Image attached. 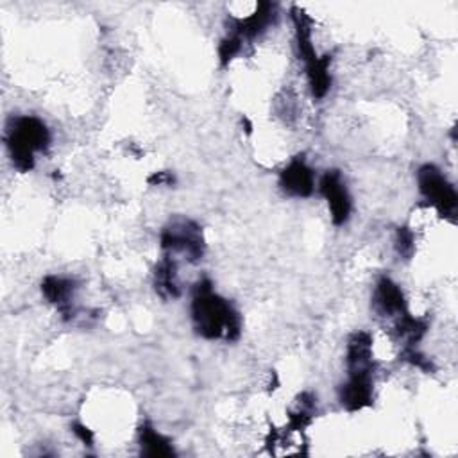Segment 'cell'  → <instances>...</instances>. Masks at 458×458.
<instances>
[{
	"instance_id": "1",
	"label": "cell",
	"mask_w": 458,
	"mask_h": 458,
	"mask_svg": "<svg viewBox=\"0 0 458 458\" xmlns=\"http://www.w3.org/2000/svg\"><path fill=\"white\" fill-rule=\"evenodd\" d=\"M192 320L195 331L208 340L224 338L233 342L242 331L241 313L227 299L213 292V285L208 280H201L193 288Z\"/></svg>"
},
{
	"instance_id": "2",
	"label": "cell",
	"mask_w": 458,
	"mask_h": 458,
	"mask_svg": "<svg viewBox=\"0 0 458 458\" xmlns=\"http://www.w3.org/2000/svg\"><path fill=\"white\" fill-rule=\"evenodd\" d=\"M6 144L13 165L20 172H29L35 167V154L47 151L51 133L36 117H19L8 126Z\"/></svg>"
},
{
	"instance_id": "3",
	"label": "cell",
	"mask_w": 458,
	"mask_h": 458,
	"mask_svg": "<svg viewBox=\"0 0 458 458\" xmlns=\"http://www.w3.org/2000/svg\"><path fill=\"white\" fill-rule=\"evenodd\" d=\"M162 249L169 257L179 253L188 262L197 264L204 257V239L201 225L188 218H178L170 222L162 233Z\"/></svg>"
},
{
	"instance_id": "4",
	"label": "cell",
	"mask_w": 458,
	"mask_h": 458,
	"mask_svg": "<svg viewBox=\"0 0 458 458\" xmlns=\"http://www.w3.org/2000/svg\"><path fill=\"white\" fill-rule=\"evenodd\" d=\"M417 183L424 199L435 206L442 217L454 218L458 206L456 190L435 165H422L417 172Z\"/></svg>"
},
{
	"instance_id": "5",
	"label": "cell",
	"mask_w": 458,
	"mask_h": 458,
	"mask_svg": "<svg viewBox=\"0 0 458 458\" xmlns=\"http://www.w3.org/2000/svg\"><path fill=\"white\" fill-rule=\"evenodd\" d=\"M320 193L328 201L331 220L335 225H344L350 220L351 215V195L346 188V183L342 179L338 170H328L320 178Z\"/></svg>"
},
{
	"instance_id": "6",
	"label": "cell",
	"mask_w": 458,
	"mask_h": 458,
	"mask_svg": "<svg viewBox=\"0 0 458 458\" xmlns=\"http://www.w3.org/2000/svg\"><path fill=\"white\" fill-rule=\"evenodd\" d=\"M373 375L351 373L346 385L340 389V403L348 412H359L373 405Z\"/></svg>"
},
{
	"instance_id": "7",
	"label": "cell",
	"mask_w": 458,
	"mask_h": 458,
	"mask_svg": "<svg viewBox=\"0 0 458 458\" xmlns=\"http://www.w3.org/2000/svg\"><path fill=\"white\" fill-rule=\"evenodd\" d=\"M280 186L290 197H310L315 186L313 170L301 156H297L288 163V167L283 169L280 176Z\"/></svg>"
},
{
	"instance_id": "8",
	"label": "cell",
	"mask_w": 458,
	"mask_h": 458,
	"mask_svg": "<svg viewBox=\"0 0 458 458\" xmlns=\"http://www.w3.org/2000/svg\"><path fill=\"white\" fill-rule=\"evenodd\" d=\"M348 371L373 375V338L366 331H357L350 336L346 353Z\"/></svg>"
},
{
	"instance_id": "9",
	"label": "cell",
	"mask_w": 458,
	"mask_h": 458,
	"mask_svg": "<svg viewBox=\"0 0 458 458\" xmlns=\"http://www.w3.org/2000/svg\"><path fill=\"white\" fill-rule=\"evenodd\" d=\"M74 290H75V283L63 276H47L42 283V292L45 299L51 304H54L65 319L74 317V308H72Z\"/></svg>"
},
{
	"instance_id": "10",
	"label": "cell",
	"mask_w": 458,
	"mask_h": 458,
	"mask_svg": "<svg viewBox=\"0 0 458 458\" xmlns=\"http://www.w3.org/2000/svg\"><path fill=\"white\" fill-rule=\"evenodd\" d=\"M373 303H375V308L382 315L392 317V315H403L407 312V303H405L403 290L399 288L398 283H394L387 276L380 278V281L376 283Z\"/></svg>"
},
{
	"instance_id": "11",
	"label": "cell",
	"mask_w": 458,
	"mask_h": 458,
	"mask_svg": "<svg viewBox=\"0 0 458 458\" xmlns=\"http://www.w3.org/2000/svg\"><path fill=\"white\" fill-rule=\"evenodd\" d=\"M274 12H276V6L271 4V3H262V4H258V8H257V12H255L253 15L237 20L235 31H233L232 35H235V36L241 38L242 42L257 38L258 35H262V33L271 26V22H272L274 17H276Z\"/></svg>"
},
{
	"instance_id": "12",
	"label": "cell",
	"mask_w": 458,
	"mask_h": 458,
	"mask_svg": "<svg viewBox=\"0 0 458 458\" xmlns=\"http://www.w3.org/2000/svg\"><path fill=\"white\" fill-rule=\"evenodd\" d=\"M154 288L163 299H174L181 294L178 283V267L172 257H165L154 271Z\"/></svg>"
},
{
	"instance_id": "13",
	"label": "cell",
	"mask_w": 458,
	"mask_h": 458,
	"mask_svg": "<svg viewBox=\"0 0 458 458\" xmlns=\"http://www.w3.org/2000/svg\"><path fill=\"white\" fill-rule=\"evenodd\" d=\"M138 440H140L142 454H146V456H172L174 454V447H172L170 440L147 422L140 426Z\"/></svg>"
},
{
	"instance_id": "14",
	"label": "cell",
	"mask_w": 458,
	"mask_h": 458,
	"mask_svg": "<svg viewBox=\"0 0 458 458\" xmlns=\"http://www.w3.org/2000/svg\"><path fill=\"white\" fill-rule=\"evenodd\" d=\"M396 328L398 333L407 340V346H415V344L426 335L428 322L422 319H415L405 312L403 315H399Z\"/></svg>"
},
{
	"instance_id": "15",
	"label": "cell",
	"mask_w": 458,
	"mask_h": 458,
	"mask_svg": "<svg viewBox=\"0 0 458 458\" xmlns=\"http://www.w3.org/2000/svg\"><path fill=\"white\" fill-rule=\"evenodd\" d=\"M242 47H244V42L241 38H237L235 35L225 36L218 45V58H220L222 67H227L229 63H232L242 52Z\"/></svg>"
},
{
	"instance_id": "16",
	"label": "cell",
	"mask_w": 458,
	"mask_h": 458,
	"mask_svg": "<svg viewBox=\"0 0 458 458\" xmlns=\"http://www.w3.org/2000/svg\"><path fill=\"white\" fill-rule=\"evenodd\" d=\"M415 239H414V233L410 232L408 227H399L398 229V235H396V249H398V255L403 257L405 260L412 258L414 251H415Z\"/></svg>"
},
{
	"instance_id": "17",
	"label": "cell",
	"mask_w": 458,
	"mask_h": 458,
	"mask_svg": "<svg viewBox=\"0 0 458 458\" xmlns=\"http://www.w3.org/2000/svg\"><path fill=\"white\" fill-rule=\"evenodd\" d=\"M403 360H407L408 364H412V366H415V367H419V369H422V371H431V362L424 357V355H421L417 350H415V346H407L405 348V351H403Z\"/></svg>"
},
{
	"instance_id": "18",
	"label": "cell",
	"mask_w": 458,
	"mask_h": 458,
	"mask_svg": "<svg viewBox=\"0 0 458 458\" xmlns=\"http://www.w3.org/2000/svg\"><path fill=\"white\" fill-rule=\"evenodd\" d=\"M72 430L75 433V437L84 444V446H93V433L88 426L81 424V422H74L72 424Z\"/></svg>"
},
{
	"instance_id": "19",
	"label": "cell",
	"mask_w": 458,
	"mask_h": 458,
	"mask_svg": "<svg viewBox=\"0 0 458 458\" xmlns=\"http://www.w3.org/2000/svg\"><path fill=\"white\" fill-rule=\"evenodd\" d=\"M147 181L153 186H163V185H172L176 179L170 172H154Z\"/></svg>"
}]
</instances>
